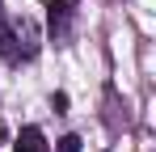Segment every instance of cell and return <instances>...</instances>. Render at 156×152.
I'll use <instances>...</instances> for the list:
<instances>
[{
	"mask_svg": "<svg viewBox=\"0 0 156 152\" xmlns=\"http://www.w3.org/2000/svg\"><path fill=\"white\" fill-rule=\"evenodd\" d=\"M38 51V42H34V25L21 21V25H13L9 17H4V9H0V55L4 59H30Z\"/></svg>",
	"mask_w": 156,
	"mask_h": 152,
	"instance_id": "obj_1",
	"label": "cell"
},
{
	"mask_svg": "<svg viewBox=\"0 0 156 152\" xmlns=\"http://www.w3.org/2000/svg\"><path fill=\"white\" fill-rule=\"evenodd\" d=\"M72 4H76V0H51V4H47V21H51V34L59 42H63L68 30H72V13H76Z\"/></svg>",
	"mask_w": 156,
	"mask_h": 152,
	"instance_id": "obj_2",
	"label": "cell"
},
{
	"mask_svg": "<svg viewBox=\"0 0 156 152\" xmlns=\"http://www.w3.org/2000/svg\"><path fill=\"white\" fill-rule=\"evenodd\" d=\"M13 152H51V148H47V139H42L38 127H21V135H17Z\"/></svg>",
	"mask_w": 156,
	"mask_h": 152,
	"instance_id": "obj_3",
	"label": "cell"
},
{
	"mask_svg": "<svg viewBox=\"0 0 156 152\" xmlns=\"http://www.w3.org/2000/svg\"><path fill=\"white\" fill-rule=\"evenodd\" d=\"M55 152H80V139L76 135H63V139H59V148Z\"/></svg>",
	"mask_w": 156,
	"mask_h": 152,
	"instance_id": "obj_4",
	"label": "cell"
}]
</instances>
